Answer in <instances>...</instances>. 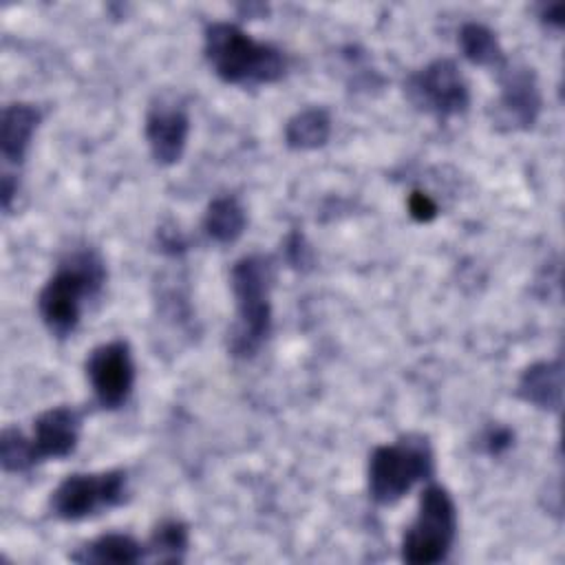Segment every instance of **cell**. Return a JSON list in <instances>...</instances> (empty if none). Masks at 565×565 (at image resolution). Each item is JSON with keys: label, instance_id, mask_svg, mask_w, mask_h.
Listing matches in <instances>:
<instances>
[{"label": "cell", "instance_id": "obj_23", "mask_svg": "<svg viewBox=\"0 0 565 565\" xmlns=\"http://www.w3.org/2000/svg\"><path fill=\"white\" fill-rule=\"evenodd\" d=\"M539 20L547 26V29H554V31H561L563 29V22H565V2H545V4H539Z\"/></svg>", "mask_w": 565, "mask_h": 565}, {"label": "cell", "instance_id": "obj_1", "mask_svg": "<svg viewBox=\"0 0 565 565\" xmlns=\"http://www.w3.org/2000/svg\"><path fill=\"white\" fill-rule=\"evenodd\" d=\"M104 282L106 265L93 247L68 252L38 294V313L44 327L55 338L71 335L82 320L84 305L99 296Z\"/></svg>", "mask_w": 565, "mask_h": 565}, {"label": "cell", "instance_id": "obj_15", "mask_svg": "<svg viewBox=\"0 0 565 565\" xmlns=\"http://www.w3.org/2000/svg\"><path fill=\"white\" fill-rule=\"evenodd\" d=\"M331 137V115L322 106H309L298 110L285 124V143L291 150L322 148Z\"/></svg>", "mask_w": 565, "mask_h": 565}, {"label": "cell", "instance_id": "obj_12", "mask_svg": "<svg viewBox=\"0 0 565 565\" xmlns=\"http://www.w3.org/2000/svg\"><path fill=\"white\" fill-rule=\"evenodd\" d=\"M40 121L42 113L33 104L15 102L4 106L0 121V157L7 168L22 166Z\"/></svg>", "mask_w": 565, "mask_h": 565}, {"label": "cell", "instance_id": "obj_17", "mask_svg": "<svg viewBox=\"0 0 565 565\" xmlns=\"http://www.w3.org/2000/svg\"><path fill=\"white\" fill-rule=\"evenodd\" d=\"M457 42L461 55L475 66L501 68L508 62L497 33L481 22H466L459 29Z\"/></svg>", "mask_w": 565, "mask_h": 565}, {"label": "cell", "instance_id": "obj_7", "mask_svg": "<svg viewBox=\"0 0 565 565\" xmlns=\"http://www.w3.org/2000/svg\"><path fill=\"white\" fill-rule=\"evenodd\" d=\"M408 102L437 119L463 115L470 106V88L452 60H433L404 82Z\"/></svg>", "mask_w": 565, "mask_h": 565}, {"label": "cell", "instance_id": "obj_9", "mask_svg": "<svg viewBox=\"0 0 565 565\" xmlns=\"http://www.w3.org/2000/svg\"><path fill=\"white\" fill-rule=\"evenodd\" d=\"M501 95L497 102V121L508 130H527L536 124L543 97L534 68L505 62L499 68Z\"/></svg>", "mask_w": 565, "mask_h": 565}, {"label": "cell", "instance_id": "obj_11", "mask_svg": "<svg viewBox=\"0 0 565 565\" xmlns=\"http://www.w3.org/2000/svg\"><path fill=\"white\" fill-rule=\"evenodd\" d=\"M82 433V413L73 406H53L40 413L33 422V433L29 435L38 463L46 459L68 457Z\"/></svg>", "mask_w": 565, "mask_h": 565}, {"label": "cell", "instance_id": "obj_5", "mask_svg": "<svg viewBox=\"0 0 565 565\" xmlns=\"http://www.w3.org/2000/svg\"><path fill=\"white\" fill-rule=\"evenodd\" d=\"M457 536V508L450 492L430 483L419 497V508L402 539V561L435 565L448 558Z\"/></svg>", "mask_w": 565, "mask_h": 565}, {"label": "cell", "instance_id": "obj_14", "mask_svg": "<svg viewBox=\"0 0 565 565\" xmlns=\"http://www.w3.org/2000/svg\"><path fill=\"white\" fill-rule=\"evenodd\" d=\"M148 558V547L124 532L102 534L71 554V561L84 565H132Z\"/></svg>", "mask_w": 565, "mask_h": 565}, {"label": "cell", "instance_id": "obj_8", "mask_svg": "<svg viewBox=\"0 0 565 565\" xmlns=\"http://www.w3.org/2000/svg\"><path fill=\"white\" fill-rule=\"evenodd\" d=\"M86 377L102 408H121L135 386V362L130 344L126 340H110L95 347L86 358Z\"/></svg>", "mask_w": 565, "mask_h": 565}, {"label": "cell", "instance_id": "obj_13", "mask_svg": "<svg viewBox=\"0 0 565 565\" xmlns=\"http://www.w3.org/2000/svg\"><path fill=\"white\" fill-rule=\"evenodd\" d=\"M516 395L541 411L558 413L563 404V364L561 360H541L530 364L516 384Z\"/></svg>", "mask_w": 565, "mask_h": 565}, {"label": "cell", "instance_id": "obj_3", "mask_svg": "<svg viewBox=\"0 0 565 565\" xmlns=\"http://www.w3.org/2000/svg\"><path fill=\"white\" fill-rule=\"evenodd\" d=\"M230 285L236 300V322L227 347L234 358H252L271 331V258L263 254L238 258L230 271Z\"/></svg>", "mask_w": 565, "mask_h": 565}, {"label": "cell", "instance_id": "obj_2", "mask_svg": "<svg viewBox=\"0 0 565 565\" xmlns=\"http://www.w3.org/2000/svg\"><path fill=\"white\" fill-rule=\"evenodd\" d=\"M203 53L218 79L234 86L274 84L287 73V55L258 42L232 22H210L203 31Z\"/></svg>", "mask_w": 565, "mask_h": 565}, {"label": "cell", "instance_id": "obj_6", "mask_svg": "<svg viewBox=\"0 0 565 565\" xmlns=\"http://www.w3.org/2000/svg\"><path fill=\"white\" fill-rule=\"evenodd\" d=\"M126 494L128 477L124 470L73 472L51 492L49 508L62 521H82L121 505Z\"/></svg>", "mask_w": 565, "mask_h": 565}, {"label": "cell", "instance_id": "obj_16", "mask_svg": "<svg viewBox=\"0 0 565 565\" xmlns=\"http://www.w3.org/2000/svg\"><path fill=\"white\" fill-rule=\"evenodd\" d=\"M245 225H247V214L236 196L223 194L210 201L203 216V230L214 243L230 245L238 241L245 232Z\"/></svg>", "mask_w": 565, "mask_h": 565}, {"label": "cell", "instance_id": "obj_22", "mask_svg": "<svg viewBox=\"0 0 565 565\" xmlns=\"http://www.w3.org/2000/svg\"><path fill=\"white\" fill-rule=\"evenodd\" d=\"M408 214L419 223H428L437 216V203L426 192L415 190L408 196Z\"/></svg>", "mask_w": 565, "mask_h": 565}, {"label": "cell", "instance_id": "obj_20", "mask_svg": "<svg viewBox=\"0 0 565 565\" xmlns=\"http://www.w3.org/2000/svg\"><path fill=\"white\" fill-rule=\"evenodd\" d=\"M512 444H514V430L503 424H490L481 435V448L490 457H501L512 448Z\"/></svg>", "mask_w": 565, "mask_h": 565}, {"label": "cell", "instance_id": "obj_19", "mask_svg": "<svg viewBox=\"0 0 565 565\" xmlns=\"http://www.w3.org/2000/svg\"><path fill=\"white\" fill-rule=\"evenodd\" d=\"M0 463H2L4 472H15V475L26 472L38 463L31 439L22 430L11 428V426H7L2 430V435H0Z\"/></svg>", "mask_w": 565, "mask_h": 565}, {"label": "cell", "instance_id": "obj_10", "mask_svg": "<svg viewBox=\"0 0 565 565\" xmlns=\"http://www.w3.org/2000/svg\"><path fill=\"white\" fill-rule=\"evenodd\" d=\"M190 117L185 106L172 95H159L146 113V141L150 154L161 166L177 163L188 146Z\"/></svg>", "mask_w": 565, "mask_h": 565}, {"label": "cell", "instance_id": "obj_18", "mask_svg": "<svg viewBox=\"0 0 565 565\" xmlns=\"http://www.w3.org/2000/svg\"><path fill=\"white\" fill-rule=\"evenodd\" d=\"M190 545L188 525L177 519L161 521L146 543L148 558L154 563H181Z\"/></svg>", "mask_w": 565, "mask_h": 565}, {"label": "cell", "instance_id": "obj_21", "mask_svg": "<svg viewBox=\"0 0 565 565\" xmlns=\"http://www.w3.org/2000/svg\"><path fill=\"white\" fill-rule=\"evenodd\" d=\"M282 254H285L287 265L294 267V269H307L311 265V260H313L311 247L307 245V241H305V236L300 232L287 234L285 245H282Z\"/></svg>", "mask_w": 565, "mask_h": 565}, {"label": "cell", "instance_id": "obj_4", "mask_svg": "<svg viewBox=\"0 0 565 565\" xmlns=\"http://www.w3.org/2000/svg\"><path fill=\"white\" fill-rule=\"evenodd\" d=\"M435 472L433 444L422 433H406L393 444L377 446L369 457V494L377 505H393L419 481Z\"/></svg>", "mask_w": 565, "mask_h": 565}]
</instances>
